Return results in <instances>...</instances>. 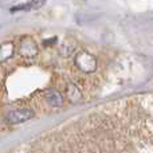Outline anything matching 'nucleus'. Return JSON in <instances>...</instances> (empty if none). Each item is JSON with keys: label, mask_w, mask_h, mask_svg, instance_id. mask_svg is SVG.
<instances>
[{"label": "nucleus", "mask_w": 153, "mask_h": 153, "mask_svg": "<svg viewBox=\"0 0 153 153\" xmlns=\"http://www.w3.org/2000/svg\"><path fill=\"white\" fill-rule=\"evenodd\" d=\"M34 117V111L30 109H18V110H12L7 114V122L8 124H20L27 120Z\"/></svg>", "instance_id": "nucleus-2"}, {"label": "nucleus", "mask_w": 153, "mask_h": 153, "mask_svg": "<svg viewBox=\"0 0 153 153\" xmlns=\"http://www.w3.org/2000/svg\"><path fill=\"white\" fill-rule=\"evenodd\" d=\"M46 100L50 103L51 106H61L62 102H63V98H62V94L56 90H50V91L46 94Z\"/></svg>", "instance_id": "nucleus-5"}, {"label": "nucleus", "mask_w": 153, "mask_h": 153, "mask_svg": "<svg viewBox=\"0 0 153 153\" xmlns=\"http://www.w3.org/2000/svg\"><path fill=\"white\" fill-rule=\"evenodd\" d=\"M67 95H69V98H70L71 102H78V101L81 100V97H82L79 89L73 83H70L69 87H67Z\"/></svg>", "instance_id": "nucleus-7"}, {"label": "nucleus", "mask_w": 153, "mask_h": 153, "mask_svg": "<svg viewBox=\"0 0 153 153\" xmlns=\"http://www.w3.org/2000/svg\"><path fill=\"white\" fill-rule=\"evenodd\" d=\"M15 53V46L12 42H4L0 45V63L10 59Z\"/></svg>", "instance_id": "nucleus-4"}, {"label": "nucleus", "mask_w": 153, "mask_h": 153, "mask_svg": "<svg viewBox=\"0 0 153 153\" xmlns=\"http://www.w3.org/2000/svg\"><path fill=\"white\" fill-rule=\"evenodd\" d=\"M45 4V1H30V3H23V4H19L16 7H12L11 11L15 12V11H27V10H36V8L42 7Z\"/></svg>", "instance_id": "nucleus-6"}, {"label": "nucleus", "mask_w": 153, "mask_h": 153, "mask_svg": "<svg viewBox=\"0 0 153 153\" xmlns=\"http://www.w3.org/2000/svg\"><path fill=\"white\" fill-rule=\"evenodd\" d=\"M19 53L20 55L26 56V58H32L38 54V46L31 38H24L20 42L19 46Z\"/></svg>", "instance_id": "nucleus-3"}, {"label": "nucleus", "mask_w": 153, "mask_h": 153, "mask_svg": "<svg viewBox=\"0 0 153 153\" xmlns=\"http://www.w3.org/2000/svg\"><path fill=\"white\" fill-rule=\"evenodd\" d=\"M74 62L76 66H78V69L81 71L86 73V74H90V73H93L97 69V61H95V58L91 54L86 53V51H81V53L76 54Z\"/></svg>", "instance_id": "nucleus-1"}]
</instances>
